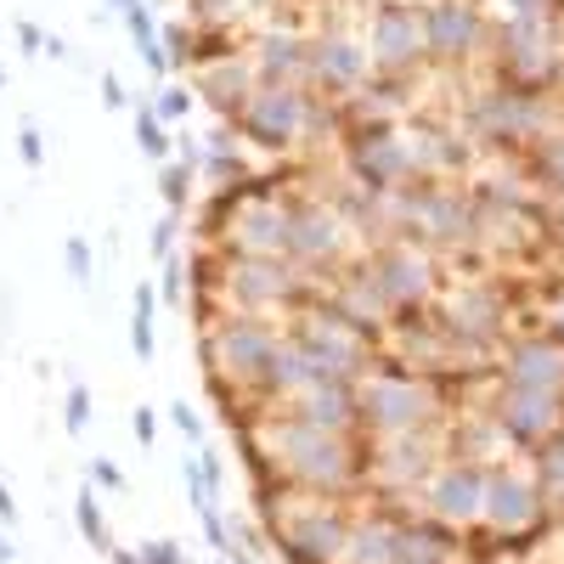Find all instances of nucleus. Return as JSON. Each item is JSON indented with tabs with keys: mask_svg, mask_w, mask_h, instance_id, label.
<instances>
[{
	"mask_svg": "<svg viewBox=\"0 0 564 564\" xmlns=\"http://www.w3.org/2000/svg\"><path fill=\"white\" fill-rule=\"evenodd\" d=\"M249 441H254L260 457H272L277 469L300 491H311V496H339L361 475V452L350 446V435L300 423L288 412H265L260 423H249Z\"/></svg>",
	"mask_w": 564,
	"mask_h": 564,
	"instance_id": "1",
	"label": "nucleus"
},
{
	"mask_svg": "<svg viewBox=\"0 0 564 564\" xmlns=\"http://www.w3.org/2000/svg\"><path fill=\"white\" fill-rule=\"evenodd\" d=\"M283 322H265V316H238V311H215L209 316V334L197 339L209 361V379H226L249 395L265 401V379H272V361L283 350Z\"/></svg>",
	"mask_w": 564,
	"mask_h": 564,
	"instance_id": "2",
	"label": "nucleus"
},
{
	"mask_svg": "<svg viewBox=\"0 0 564 564\" xmlns=\"http://www.w3.org/2000/svg\"><path fill=\"white\" fill-rule=\"evenodd\" d=\"M322 124H327V103H316L305 85H254V96L238 108V119H231L243 147L272 153V158L311 142Z\"/></svg>",
	"mask_w": 564,
	"mask_h": 564,
	"instance_id": "3",
	"label": "nucleus"
},
{
	"mask_svg": "<svg viewBox=\"0 0 564 564\" xmlns=\"http://www.w3.org/2000/svg\"><path fill=\"white\" fill-rule=\"evenodd\" d=\"M272 530V542L283 553V564H345L350 548V519L339 514L334 496H311V491H293L277 514L260 519Z\"/></svg>",
	"mask_w": 564,
	"mask_h": 564,
	"instance_id": "4",
	"label": "nucleus"
},
{
	"mask_svg": "<svg viewBox=\"0 0 564 564\" xmlns=\"http://www.w3.org/2000/svg\"><path fill=\"white\" fill-rule=\"evenodd\" d=\"M215 305L238 311V316H265L277 322L293 300H300V283H293L288 260H260V254H215Z\"/></svg>",
	"mask_w": 564,
	"mask_h": 564,
	"instance_id": "5",
	"label": "nucleus"
},
{
	"mask_svg": "<svg viewBox=\"0 0 564 564\" xmlns=\"http://www.w3.org/2000/svg\"><path fill=\"white\" fill-rule=\"evenodd\" d=\"M356 412L379 441L412 435V429H429V418H435V395H429V384H418L407 373H373L368 368L356 379Z\"/></svg>",
	"mask_w": 564,
	"mask_h": 564,
	"instance_id": "6",
	"label": "nucleus"
},
{
	"mask_svg": "<svg viewBox=\"0 0 564 564\" xmlns=\"http://www.w3.org/2000/svg\"><path fill=\"white\" fill-rule=\"evenodd\" d=\"M293 339L305 345V356L316 361V373H322V379L356 384L361 373L373 368V350H368V339H361V327H356V322H345L327 300H316V305H305V311H300V322H293Z\"/></svg>",
	"mask_w": 564,
	"mask_h": 564,
	"instance_id": "7",
	"label": "nucleus"
},
{
	"mask_svg": "<svg viewBox=\"0 0 564 564\" xmlns=\"http://www.w3.org/2000/svg\"><path fill=\"white\" fill-rule=\"evenodd\" d=\"M288 220H293V204L277 192L265 197H249L238 187V204H231L226 226L215 231L220 254H260V260H288Z\"/></svg>",
	"mask_w": 564,
	"mask_h": 564,
	"instance_id": "8",
	"label": "nucleus"
},
{
	"mask_svg": "<svg viewBox=\"0 0 564 564\" xmlns=\"http://www.w3.org/2000/svg\"><path fill=\"white\" fill-rule=\"evenodd\" d=\"M368 283L379 288V300L384 311H418L429 293H435V260H429L423 249L412 243H389L368 260Z\"/></svg>",
	"mask_w": 564,
	"mask_h": 564,
	"instance_id": "9",
	"label": "nucleus"
},
{
	"mask_svg": "<svg viewBox=\"0 0 564 564\" xmlns=\"http://www.w3.org/2000/svg\"><path fill=\"white\" fill-rule=\"evenodd\" d=\"M350 249V220L334 204H293L288 220V265L293 272H327Z\"/></svg>",
	"mask_w": 564,
	"mask_h": 564,
	"instance_id": "10",
	"label": "nucleus"
},
{
	"mask_svg": "<svg viewBox=\"0 0 564 564\" xmlns=\"http://www.w3.org/2000/svg\"><path fill=\"white\" fill-rule=\"evenodd\" d=\"M418 57H423V17H418V7L379 0L373 28H368V62L384 80H395V74H407Z\"/></svg>",
	"mask_w": 564,
	"mask_h": 564,
	"instance_id": "11",
	"label": "nucleus"
},
{
	"mask_svg": "<svg viewBox=\"0 0 564 564\" xmlns=\"http://www.w3.org/2000/svg\"><path fill=\"white\" fill-rule=\"evenodd\" d=\"M350 176L361 192H401L412 181V153L401 136H389V124H368L350 142Z\"/></svg>",
	"mask_w": 564,
	"mask_h": 564,
	"instance_id": "12",
	"label": "nucleus"
},
{
	"mask_svg": "<svg viewBox=\"0 0 564 564\" xmlns=\"http://www.w3.org/2000/svg\"><path fill=\"white\" fill-rule=\"evenodd\" d=\"M401 226L423 231L429 243H469L480 215H475L469 197H457V192H407L401 197Z\"/></svg>",
	"mask_w": 564,
	"mask_h": 564,
	"instance_id": "13",
	"label": "nucleus"
},
{
	"mask_svg": "<svg viewBox=\"0 0 564 564\" xmlns=\"http://www.w3.org/2000/svg\"><path fill=\"white\" fill-rule=\"evenodd\" d=\"M503 69L514 91H537L559 74V51H553V23H508L503 28Z\"/></svg>",
	"mask_w": 564,
	"mask_h": 564,
	"instance_id": "14",
	"label": "nucleus"
},
{
	"mask_svg": "<svg viewBox=\"0 0 564 564\" xmlns=\"http://www.w3.org/2000/svg\"><path fill=\"white\" fill-rule=\"evenodd\" d=\"M373 74L368 62V46H356L350 35H339V28H327V35L311 40V85L327 91V96H350L361 91Z\"/></svg>",
	"mask_w": 564,
	"mask_h": 564,
	"instance_id": "15",
	"label": "nucleus"
},
{
	"mask_svg": "<svg viewBox=\"0 0 564 564\" xmlns=\"http://www.w3.org/2000/svg\"><path fill=\"white\" fill-rule=\"evenodd\" d=\"M249 62H254V74L260 85H305L311 80V40L300 35V28H260L254 46H249Z\"/></svg>",
	"mask_w": 564,
	"mask_h": 564,
	"instance_id": "16",
	"label": "nucleus"
},
{
	"mask_svg": "<svg viewBox=\"0 0 564 564\" xmlns=\"http://www.w3.org/2000/svg\"><path fill=\"white\" fill-rule=\"evenodd\" d=\"M429 514L441 525L485 519V469L480 463H446V469L429 480Z\"/></svg>",
	"mask_w": 564,
	"mask_h": 564,
	"instance_id": "17",
	"label": "nucleus"
},
{
	"mask_svg": "<svg viewBox=\"0 0 564 564\" xmlns=\"http://www.w3.org/2000/svg\"><path fill=\"white\" fill-rule=\"evenodd\" d=\"M277 412L300 418V423H316V429H334V435H350V429L361 423V412H356V384H339V379H316L311 389L277 401Z\"/></svg>",
	"mask_w": 564,
	"mask_h": 564,
	"instance_id": "18",
	"label": "nucleus"
},
{
	"mask_svg": "<svg viewBox=\"0 0 564 564\" xmlns=\"http://www.w3.org/2000/svg\"><path fill=\"white\" fill-rule=\"evenodd\" d=\"M559 395H548V389H514L508 384V395H503V407H496V429H503L508 441H519V446H537V441H548V435H559Z\"/></svg>",
	"mask_w": 564,
	"mask_h": 564,
	"instance_id": "19",
	"label": "nucleus"
},
{
	"mask_svg": "<svg viewBox=\"0 0 564 564\" xmlns=\"http://www.w3.org/2000/svg\"><path fill=\"white\" fill-rule=\"evenodd\" d=\"M423 51L429 57H469L480 46V12L463 7V0H441V7H423Z\"/></svg>",
	"mask_w": 564,
	"mask_h": 564,
	"instance_id": "20",
	"label": "nucleus"
},
{
	"mask_svg": "<svg viewBox=\"0 0 564 564\" xmlns=\"http://www.w3.org/2000/svg\"><path fill=\"white\" fill-rule=\"evenodd\" d=\"M485 519L496 530H530L542 519V491L519 480L514 469H496V475H485Z\"/></svg>",
	"mask_w": 564,
	"mask_h": 564,
	"instance_id": "21",
	"label": "nucleus"
},
{
	"mask_svg": "<svg viewBox=\"0 0 564 564\" xmlns=\"http://www.w3.org/2000/svg\"><path fill=\"white\" fill-rule=\"evenodd\" d=\"M469 119H475V130H480V136H496V142H519V136H537V130H542V108L530 103L525 91L480 96Z\"/></svg>",
	"mask_w": 564,
	"mask_h": 564,
	"instance_id": "22",
	"label": "nucleus"
},
{
	"mask_svg": "<svg viewBox=\"0 0 564 564\" xmlns=\"http://www.w3.org/2000/svg\"><path fill=\"white\" fill-rule=\"evenodd\" d=\"M254 85H260V74H254L249 51L226 57V62H209V69H197V96H204L215 113H226V119H238V108L254 96Z\"/></svg>",
	"mask_w": 564,
	"mask_h": 564,
	"instance_id": "23",
	"label": "nucleus"
},
{
	"mask_svg": "<svg viewBox=\"0 0 564 564\" xmlns=\"http://www.w3.org/2000/svg\"><path fill=\"white\" fill-rule=\"evenodd\" d=\"M508 384L514 389H548L564 395V350L553 339H525L508 350Z\"/></svg>",
	"mask_w": 564,
	"mask_h": 564,
	"instance_id": "24",
	"label": "nucleus"
},
{
	"mask_svg": "<svg viewBox=\"0 0 564 564\" xmlns=\"http://www.w3.org/2000/svg\"><path fill=\"white\" fill-rule=\"evenodd\" d=\"M429 475V429L412 435H384L379 441V480L384 485H412Z\"/></svg>",
	"mask_w": 564,
	"mask_h": 564,
	"instance_id": "25",
	"label": "nucleus"
},
{
	"mask_svg": "<svg viewBox=\"0 0 564 564\" xmlns=\"http://www.w3.org/2000/svg\"><path fill=\"white\" fill-rule=\"evenodd\" d=\"M345 564H401V525L384 514H368L361 525H350Z\"/></svg>",
	"mask_w": 564,
	"mask_h": 564,
	"instance_id": "26",
	"label": "nucleus"
},
{
	"mask_svg": "<svg viewBox=\"0 0 564 564\" xmlns=\"http://www.w3.org/2000/svg\"><path fill=\"white\" fill-rule=\"evenodd\" d=\"M322 373H316V361L305 356V345L300 339H283V350H277V361H272V379H265V401H288V395H300V389H311Z\"/></svg>",
	"mask_w": 564,
	"mask_h": 564,
	"instance_id": "27",
	"label": "nucleus"
},
{
	"mask_svg": "<svg viewBox=\"0 0 564 564\" xmlns=\"http://www.w3.org/2000/svg\"><path fill=\"white\" fill-rule=\"evenodd\" d=\"M496 322H503V305H496L491 288H463L452 300V334H496Z\"/></svg>",
	"mask_w": 564,
	"mask_h": 564,
	"instance_id": "28",
	"label": "nucleus"
},
{
	"mask_svg": "<svg viewBox=\"0 0 564 564\" xmlns=\"http://www.w3.org/2000/svg\"><path fill=\"white\" fill-rule=\"evenodd\" d=\"M277 0H192V23L197 28H226V35H238L243 23L265 17Z\"/></svg>",
	"mask_w": 564,
	"mask_h": 564,
	"instance_id": "29",
	"label": "nucleus"
},
{
	"mask_svg": "<svg viewBox=\"0 0 564 564\" xmlns=\"http://www.w3.org/2000/svg\"><path fill=\"white\" fill-rule=\"evenodd\" d=\"M124 28H130V46H136L142 69H147L153 80H164V74H170V51H164V35H158V23H153V12H147V0H142V7H130V12H124Z\"/></svg>",
	"mask_w": 564,
	"mask_h": 564,
	"instance_id": "30",
	"label": "nucleus"
},
{
	"mask_svg": "<svg viewBox=\"0 0 564 564\" xmlns=\"http://www.w3.org/2000/svg\"><path fill=\"white\" fill-rule=\"evenodd\" d=\"M153 322H158V288H153V283H136V293H130V350H136V361H153V356H158Z\"/></svg>",
	"mask_w": 564,
	"mask_h": 564,
	"instance_id": "31",
	"label": "nucleus"
},
{
	"mask_svg": "<svg viewBox=\"0 0 564 564\" xmlns=\"http://www.w3.org/2000/svg\"><path fill=\"white\" fill-rule=\"evenodd\" d=\"M412 153V176H435V170H457L463 164V147L452 136H441V130H423V136L407 142Z\"/></svg>",
	"mask_w": 564,
	"mask_h": 564,
	"instance_id": "32",
	"label": "nucleus"
},
{
	"mask_svg": "<svg viewBox=\"0 0 564 564\" xmlns=\"http://www.w3.org/2000/svg\"><path fill=\"white\" fill-rule=\"evenodd\" d=\"M197 176H204L215 192H220V187H238V181L249 176V158L231 147V142H215V147H204V158H197Z\"/></svg>",
	"mask_w": 564,
	"mask_h": 564,
	"instance_id": "33",
	"label": "nucleus"
},
{
	"mask_svg": "<svg viewBox=\"0 0 564 564\" xmlns=\"http://www.w3.org/2000/svg\"><path fill=\"white\" fill-rule=\"evenodd\" d=\"M136 147H142L153 164H170V158H176V136H170V124L158 119V108H153V103H142V108H136Z\"/></svg>",
	"mask_w": 564,
	"mask_h": 564,
	"instance_id": "34",
	"label": "nucleus"
},
{
	"mask_svg": "<svg viewBox=\"0 0 564 564\" xmlns=\"http://www.w3.org/2000/svg\"><path fill=\"white\" fill-rule=\"evenodd\" d=\"M192 181H197V158H170V164H158V192H164V209H170V215L187 209Z\"/></svg>",
	"mask_w": 564,
	"mask_h": 564,
	"instance_id": "35",
	"label": "nucleus"
},
{
	"mask_svg": "<svg viewBox=\"0 0 564 564\" xmlns=\"http://www.w3.org/2000/svg\"><path fill=\"white\" fill-rule=\"evenodd\" d=\"M74 525H80V537H85L91 548H113V542H108V514H103V491H96V485H85V491L74 496Z\"/></svg>",
	"mask_w": 564,
	"mask_h": 564,
	"instance_id": "36",
	"label": "nucleus"
},
{
	"mask_svg": "<svg viewBox=\"0 0 564 564\" xmlns=\"http://www.w3.org/2000/svg\"><path fill=\"white\" fill-rule=\"evenodd\" d=\"M164 51H170V69H192V46H197V28L192 23H158Z\"/></svg>",
	"mask_w": 564,
	"mask_h": 564,
	"instance_id": "37",
	"label": "nucleus"
},
{
	"mask_svg": "<svg viewBox=\"0 0 564 564\" xmlns=\"http://www.w3.org/2000/svg\"><path fill=\"white\" fill-rule=\"evenodd\" d=\"M542 491L553 503H564V435H548V452H542Z\"/></svg>",
	"mask_w": 564,
	"mask_h": 564,
	"instance_id": "38",
	"label": "nucleus"
},
{
	"mask_svg": "<svg viewBox=\"0 0 564 564\" xmlns=\"http://www.w3.org/2000/svg\"><path fill=\"white\" fill-rule=\"evenodd\" d=\"M192 103H197V96H192L187 85H164V91L153 96V108H158V119H164V124H181V119L192 113Z\"/></svg>",
	"mask_w": 564,
	"mask_h": 564,
	"instance_id": "39",
	"label": "nucleus"
},
{
	"mask_svg": "<svg viewBox=\"0 0 564 564\" xmlns=\"http://www.w3.org/2000/svg\"><path fill=\"white\" fill-rule=\"evenodd\" d=\"M170 418H176V429H181V441L197 452L204 446V412H197L192 401H170Z\"/></svg>",
	"mask_w": 564,
	"mask_h": 564,
	"instance_id": "40",
	"label": "nucleus"
},
{
	"mask_svg": "<svg viewBox=\"0 0 564 564\" xmlns=\"http://www.w3.org/2000/svg\"><path fill=\"white\" fill-rule=\"evenodd\" d=\"M62 423H69V435L91 423V389L85 384H69V401H62Z\"/></svg>",
	"mask_w": 564,
	"mask_h": 564,
	"instance_id": "41",
	"label": "nucleus"
},
{
	"mask_svg": "<svg viewBox=\"0 0 564 564\" xmlns=\"http://www.w3.org/2000/svg\"><path fill=\"white\" fill-rule=\"evenodd\" d=\"M508 23H553V0H503Z\"/></svg>",
	"mask_w": 564,
	"mask_h": 564,
	"instance_id": "42",
	"label": "nucleus"
},
{
	"mask_svg": "<svg viewBox=\"0 0 564 564\" xmlns=\"http://www.w3.org/2000/svg\"><path fill=\"white\" fill-rule=\"evenodd\" d=\"M158 300H164V305H181V300H187V265H181V260H164Z\"/></svg>",
	"mask_w": 564,
	"mask_h": 564,
	"instance_id": "43",
	"label": "nucleus"
},
{
	"mask_svg": "<svg viewBox=\"0 0 564 564\" xmlns=\"http://www.w3.org/2000/svg\"><path fill=\"white\" fill-rule=\"evenodd\" d=\"M147 254L164 265V260H176V215H164L153 220V238H147Z\"/></svg>",
	"mask_w": 564,
	"mask_h": 564,
	"instance_id": "44",
	"label": "nucleus"
},
{
	"mask_svg": "<svg viewBox=\"0 0 564 564\" xmlns=\"http://www.w3.org/2000/svg\"><path fill=\"white\" fill-rule=\"evenodd\" d=\"M62 260H69L74 283H91V265H96V254H91V243H85V238H69V243H62Z\"/></svg>",
	"mask_w": 564,
	"mask_h": 564,
	"instance_id": "45",
	"label": "nucleus"
},
{
	"mask_svg": "<svg viewBox=\"0 0 564 564\" xmlns=\"http://www.w3.org/2000/svg\"><path fill=\"white\" fill-rule=\"evenodd\" d=\"M17 153H23L28 170H40V164H46V136L35 124H17Z\"/></svg>",
	"mask_w": 564,
	"mask_h": 564,
	"instance_id": "46",
	"label": "nucleus"
},
{
	"mask_svg": "<svg viewBox=\"0 0 564 564\" xmlns=\"http://www.w3.org/2000/svg\"><path fill=\"white\" fill-rule=\"evenodd\" d=\"M542 176H548V187H559L564 192V136H553V142H542Z\"/></svg>",
	"mask_w": 564,
	"mask_h": 564,
	"instance_id": "47",
	"label": "nucleus"
},
{
	"mask_svg": "<svg viewBox=\"0 0 564 564\" xmlns=\"http://www.w3.org/2000/svg\"><path fill=\"white\" fill-rule=\"evenodd\" d=\"M91 485L96 491H124V469L113 457H91Z\"/></svg>",
	"mask_w": 564,
	"mask_h": 564,
	"instance_id": "48",
	"label": "nucleus"
},
{
	"mask_svg": "<svg viewBox=\"0 0 564 564\" xmlns=\"http://www.w3.org/2000/svg\"><path fill=\"white\" fill-rule=\"evenodd\" d=\"M103 108H108V113L130 108V85H124L119 74H103Z\"/></svg>",
	"mask_w": 564,
	"mask_h": 564,
	"instance_id": "49",
	"label": "nucleus"
},
{
	"mask_svg": "<svg viewBox=\"0 0 564 564\" xmlns=\"http://www.w3.org/2000/svg\"><path fill=\"white\" fill-rule=\"evenodd\" d=\"M142 564H187V553H181V542H147Z\"/></svg>",
	"mask_w": 564,
	"mask_h": 564,
	"instance_id": "50",
	"label": "nucleus"
},
{
	"mask_svg": "<svg viewBox=\"0 0 564 564\" xmlns=\"http://www.w3.org/2000/svg\"><path fill=\"white\" fill-rule=\"evenodd\" d=\"M130 429H136L142 446H153V441H158V412H153V407H136V412H130Z\"/></svg>",
	"mask_w": 564,
	"mask_h": 564,
	"instance_id": "51",
	"label": "nucleus"
},
{
	"mask_svg": "<svg viewBox=\"0 0 564 564\" xmlns=\"http://www.w3.org/2000/svg\"><path fill=\"white\" fill-rule=\"evenodd\" d=\"M17 46H23V57H35V51H46V35L35 23H17Z\"/></svg>",
	"mask_w": 564,
	"mask_h": 564,
	"instance_id": "52",
	"label": "nucleus"
},
{
	"mask_svg": "<svg viewBox=\"0 0 564 564\" xmlns=\"http://www.w3.org/2000/svg\"><path fill=\"white\" fill-rule=\"evenodd\" d=\"M12 519H17V496H12L7 475H0V525H12Z\"/></svg>",
	"mask_w": 564,
	"mask_h": 564,
	"instance_id": "53",
	"label": "nucleus"
},
{
	"mask_svg": "<svg viewBox=\"0 0 564 564\" xmlns=\"http://www.w3.org/2000/svg\"><path fill=\"white\" fill-rule=\"evenodd\" d=\"M108 559H113V564H142V548H136V553H130V548H108Z\"/></svg>",
	"mask_w": 564,
	"mask_h": 564,
	"instance_id": "54",
	"label": "nucleus"
},
{
	"mask_svg": "<svg viewBox=\"0 0 564 564\" xmlns=\"http://www.w3.org/2000/svg\"><path fill=\"white\" fill-rule=\"evenodd\" d=\"M553 334L564 339V293H559V300H553Z\"/></svg>",
	"mask_w": 564,
	"mask_h": 564,
	"instance_id": "55",
	"label": "nucleus"
},
{
	"mask_svg": "<svg viewBox=\"0 0 564 564\" xmlns=\"http://www.w3.org/2000/svg\"><path fill=\"white\" fill-rule=\"evenodd\" d=\"M103 7H108V12H119V17H124V12H130V7H142V0H103Z\"/></svg>",
	"mask_w": 564,
	"mask_h": 564,
	"instance_id": "56",
	"label": "nucleus"
},
{
	"mask_svg": "<svg viewBox=\"0 0 564 564\" xmlns=\"http://www.w3.org/2000/svg\"><path fill=\"white\" fill-rule=\"evenodd\" d=\"M12 553H17V548H12V537L0 530V564H12Z\"/></svg>",
	"mask_w": 564,
	"mask_h": 564,
	"instance_id": "57",
	"label": "nucleus"
},
{
	"mask_svg": "<svg viewBox=\"0 0 564 564\" xmlns=\"http://www.w3.org/2000/svg\"><path fill=\"white\" fill-rule=\"evenodd\" d=\"M401 564H418V559H401Z\"/></svg>",
	"mask_w": 564,
	"mask_h": 564,
	"instance_id": "58",
	"label": "nucleus"
},
{
	"mask_svg": "<svg viewBox=\"0 0 564 564\" xmlns=\"http://www.w3.org/2000/svg\"><path fill=\"white\" fill-rule=\"evenodd\" d=\"M220 564H231V559H220Z\"/></svg>",
	"mask_w": 564,
	"mask_h": 564,
	"instance_id": "59",
	"label": "nucleus"
}]
</instances>
